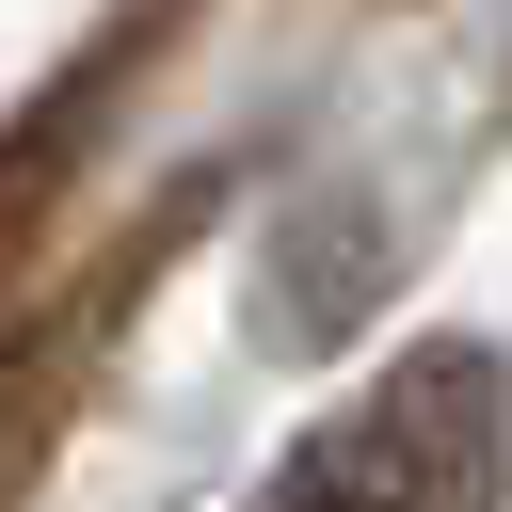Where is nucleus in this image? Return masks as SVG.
I'll list each match as a JSON object with an SVG mask.
<instances>
[{"label": "nucleus", "mask_w": 512, "mask_h": 512, "mask_svg": "<svg viewBox=\"0 0 512 512\" xmlns=\"http://www.w3.org/2000/svg\"><path fill=\"white\" fill-rule=\"evenodd\" d=\"M496 480H512V384L496 352L448 336V352H400L368 400H336L256 512H496Z\"/></svg>", "instance_id": "nucleus-1"}]
</instances>
